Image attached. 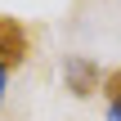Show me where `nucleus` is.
<instances>
[{
	"label": "nucleus",
	"instance_id": "20e7f679",
	"mask_svg": "<svg viewBox=\"0 0 121 121\" xmlns=\"http://www.w3.org/2000/svg\"><path fill=\"white\" fill-rule=\"evenodd\" d=\"M4 85H9V72L0 67V103H4Z\"/></svg>",
	"mask_w": 121,
	"mask_h": 121
},
{
	"label": "nucleus",
	"instance_id": "f03ea898",
	"mask_svg": "<svg viewBox=\"0 0 121 121\" xmlns=\"http://www.w3.org/2000/svg\"><path fill=\"white\" fill-rule=\"evenodd\" d=\"M67 90L76 94V99H85V94H94L99 90V67L90 63V58H67Z\"/></svg>",
	"mask_w": 121,
	"mask_h": 121
},
{
	"label": "nucleus",
	"instance_id": "39448f33",
	"mask_svg": "<svg viewBox=\"0 0 121 121\" xmlns=\"http://www.w3.org/2000/svg\"><path fill=\"white\" fill-rule=\"evenodd\" d=\"M108 121H121V108H108Z\"/></svg>",
	"mask_w": 121,
	"mask_h": 121
},
{
	"label": "nucleus",
	"instance_id": "f257e3e1",
	"mask_svg": "<svg viewBox=\"0 0 121 121\" xmlns=\"http://www.w3.org/2000/svg\"><path fill=\"white\" fill-rule=\"evenodd\" d=\"M27 54H31V40H27V31H22V22H18V18H0V67H4V72H9V67H22Z\"/></svg>",
	"mask_w": 121,
	"mask_h": 121
},
{
	"label": "nucleus",
	"instance_id": "7ed1b4c3",
	"mask_svg": "<svg viewBox=\"0 0 121 121\" xmlns=\"http://www.w3.org/2000/svg\"><path fill=\"white\" fill-rule=\"evenodd\" d=\"M103 94H108V108H121V72L103 76Z\"/></svg>",
	"mask_w": 121,
	"mask_h": 121
}]
</instances>
